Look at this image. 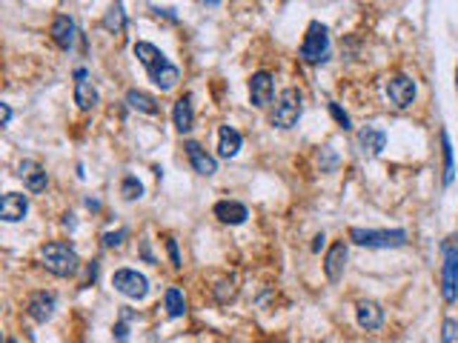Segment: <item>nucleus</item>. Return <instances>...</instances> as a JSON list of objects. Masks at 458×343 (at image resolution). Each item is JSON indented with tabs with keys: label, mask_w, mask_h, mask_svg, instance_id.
Returning a JSON list of instances; mask_svg holds the SVG:
<instances>
[{
	"label": "nucleus",
	"mask_w": 458,
	"mask_h": 343,
	"mask_svg": "<svg viewBox=\"0 0 458 343\" xmlns=\"http://www.w3.org/2000/svg\"><path fill=\"white\" fill-rule=\"evenodd\" d=\"M241 132L232 126H221V132H218V155L221 157H235L241 152Z\"/></svg>",
	"instance_id": "nucleus-19"
},
{
	"label": "nucleus",
	"mask_w": 458,
	"mask_h": 343,
	"mask_svg": "<svg viewBox=\"0 0 458 343\" xmlns=\"http://www.w3.org/2000/svg\"><path fill=\"white\" fill-rule=\"evenodd\" d=\"M163 306H166V315L170 318H181L184 312H186V297H184V292L181 289H166V295H163Z\"/></svg>",
	"instance_id": "nucleus-23"
},
{
	"label": "nucleus",
	"mask_w": 458,
	"mask_h": 343,
	"mask_svg": "<svg viewBox=\"0 0 458 343\" xmlns=\"http://www.w3.org/2000/svg\"><path fill=\"white\" fill-rule=\"evenodd\" d=\"M344 266H347V243L338 240L336 246L326 252V257H324V275L329 280H338L344 275Z\"/></svg>",
	"instance_id": "nucleus-13"
},
{
	"label": "nucleus",
	"mask_w": 458,
	"mask_h": 343,
	"mask_svg": "<svg viewBox=\"0 0 458 343\" xmlns=\"http://www.w3.org/2000/svg\"><path fill=\"white\" fill-rule=\"evenodd\" d=\"M115 340H117V343H127V340H129V326L123 323V321L115 326Z\"/></svg>",
	"instance_id": "nucleus-32"
},
{
	"label": "nucleus",
	"mask_w": 458,
	"mask_h": 343,
	"mask_svg": "<svg viewBox=\"0 0 458 343\" xmlns=\"http://www.w3.org/2000/svg\"><path fill=\"white\" fill-rule=\"evenodd\" d=\"M384 323V309L376 304V300H361L358 304V326L367 332H376Z\"/></svg>",
	"instance_id": "nucleus-15"
},
{
	"label": "nucleus",
	"mask_w": 458,
	"mask_h": 343,
	"mask_svg": "<svg viewBox=\"0 0 458 343\" xmlns=\"http://www.w3.org/2000/svg\"><path fill=\"white\" fill-rule=\"evenodd\" d=\"M127 235H129L127 229H117V232H106V235H103V246H106V249H117V246H120L123 240H127Z\"/></svg>",
	"instance_id": "nucleus-28"
},
{
	"label": "nucleus",
	"mask_w": 458,
	"mask_h": 343,
	"mask_svg": "<svg viewBox=\"0 0 458 343\" xmlns=\"http://www.w3.org/2000/svg\"><path fill=\"white\" fill-rule=\"evenodd\" d=\"M455 89H458V69H455Z\"/></svg>",
	"instance_id": "nucleus-36"
},
{
	"label": "nucleus",
	"mask_w": 458,
	"mask_h": 343,
	"mask_svg": "<svg viewBox=\"0 0 458 343\" xmlns=\"http://www.w3.org/2000/svg\"><path fill=\"white\" fill-rule=\"evenodd\" d=\"M458 238H450L444 243V275H441V295L447 304L458 300Z\"/></svg>",
	"instance_id": "nucleus-5"
},
{
	"label": "nucleus",
	"mask_w": 458,
	"mask_h": 343,
	"mask_svg": "<svg viewBox=\"0 0 458 343\" xmlns=\"http://www.w3.org/2000/svg\"><path fill=\"white\" fill-rule=\"evenodd\" d=\"M135 58L152 72V69H158V66H163L166 63V58H163V52L158 49V46H152V43H146V40H141V43H135Z\"/></svg>",
	"instance_id": "nucleus-20"
},
{
	"label": "nucleus",
	"mask_w": 458,
	"mask_h": 343,
	"mask_svg": "<svg viewBox=\"0 0 458 343\" xmlns=\"http://www.w3.org/2000/svg\"><path fill=\"white\" fill-rule=\"evenodd\" d=\"M26 312H29L32 321L46 323L52 318V312H55V295H49V292H34L29 297V304H26Z\"/></svg>",
	"instance_id": "nucleus-11"
},
{
	"label": "nucleus",
	"mask_w": 458,
	"mask_h": 343,
	"mask_svg": "<svg viewBox=\"0 0 458 343\" xmlns=\"http://www.w3.org/2000/svg\"><path fill=\"white\" fill-rule=\"evenodd\" d=\"M387 98H390L398 109H407V106L415 101V83H412V77H407V75H393V77L387 80Z\"/></svg>",
	"instance_id": "nucleus-7"
},
{
	"label": "nucleus",
	"mask_w": 458,
	"mask_h": 343,
	"mask_svg": "<svg viewBox=\"0 0 458 343\" xmlns=\"http://www.w3.org/2000/svg\"><path fill=\"white\" fill-rule=\"evenodd\" d=\"M301 112H304V95L298 89H284L278 95V101H275V109H272L269 120L278 129H293L298 123Z\"/></svg>",
	"instance_id": "nucleus-2"
},
{
	"label": "nucleus",
	"mask_w": 458,
	"mask_h": 343,
	"mask_svg": "<svg viewBox=\"0 0 458 343\" xmlns=\"http://www.w3.org/2000/svg\"><path fill=\"white\" fill-rule=\"evenodd\" d=\"M112 286H115L120 295L132 297V300H141V297H146V292H149V280H146L141 272H135V269H117V272L112 275Z\"/></svg>",
	"instance_id": "nucleus-6"
},
{
	"label": "nucleus",
	"mask_w": 458,
	"mask_h": 343,
	"mask_svg": "<svg viewBox=\"0 0 458 343\" xmlns=\"http://www.w3.org/2000/svg\"><path fill=\"white\" fill-rule=\"evenodd\" d=\"M149 77H152V83L158 86L160 92H170V89H175V83L181 80V72H178V66H172L170 60H166L163 66L152 69V72H149Z\"/></svg>",
	"instance_id": "nucleus-18"
},
{
	"label": "nucleus",
	"mask_w": 458,
	"mask_h": 343,
	"mask_svg": "<svg viewBox=\"0 0 458 343\" xmlns=\"http://www.w3.org/2000/svg\"><path fill=\"white\" fill-rule=\"evenodd\" d=\"M184 149H186V157H189V163H192V169L198 172V175H203V178H212L215 172H218L215 157H212V155H206V149H203L198 141H186V143H184Z\"/></svg>",
	"instance_id": "nucleus-9"
},
{
	"label": "nucleus",
	"mask_w": 458,
	"mask_h": 343,
	"mask_svg": "<svg viewBox=\"0 0 458 343\" xmlns=\"http://www.w3.org/2000/svg\"><path fill=\"white\" fill-rule=\"evenodd\" d=\"M75 103H77L83 112H89V109L98 103V89H95L89 80H75Z\"/></svg>",
	"instance_id": "nucleus-22"
},
{
	"label": "nucleus",
	"mask_w": 458,
	"mask_h": 343,
	"mask_svg": "<svg viewBox=\"0 0 458 343\" xmlns=\"http://www.w3.org/2000/svg\"><path fill=\"white\" fill-rule=\"evenodd\" d=\"M120 195L127 200H138L144 195V183L135 175H127V178H123V183H120Z\"/></svg>",
	"instance_id": "nucleus-26"
},
{
	"label": "nucleus",
	"mask_w": 458,
	"mask_h": 343,
	"mask_svg": "<svg viewBox=\"0 0 458 343\" xmlns=\"http://www.w3.org/2000/svg\"><path fill=\"white\" fill-rule=\"evenodd\" d=\"M321 246H324V232H321V235H318V238H315V243H312V249H315V252H318V249H321Z\"/></svg>",
	"instance_id": "nucleus-35"
},
{
	"label": "nucleus",
	"mask_w": 458,
	"mask_h": 343,
	"mask_svg": "<svg viewBox=\"0 0 458 343\" xmlns=\"http://www.w3.org/2000/svg\"><path fill=\"white\" fill-rule=\"evenodd\" d=\"M49 34H52V40L58 43L61 49H72V43H75V34H77V29H75V20H72L69 15H58V18L52 20V29H49Z\"/></svg>",
	"instance_id": "nucleus-14"
},
{
	"label": "nucleus",
	"mask_w": 458,
	"mask_h": 343,
	"mask_svg": "<svg viewBox=\"0 0 458 343\" xmlns=\"http://www.w3.org/2000/svg\"><path fill=\"white\" fill-rule=\"evenodd\" d=\"M358 143H361V149H364V152H369V155H379V152L387 146V135L381 132V129H372V126H367V129H361Z\"/></svg>",
	"instance_id": "nucleus-21"
},
{
	"label": "nucleus",
	"mask_w": 458,
	"mask_h": 343,
	"mask_svg": "<svg viewBox=\"0 0 458 343\" xmlns=\"http://www.w3.org/2000/svg\"><path fill=\"white\" fill-rule=\"evenodd\" d=\"M455 335H458V323H455V321H444V335H441V340H444V343H452Z\"/></svg>",
	"instance_id": "nucleus-31"
},
{
	"label": "nucleus",
	"mask_w": 458,
	"mask_h": 343,
	"mask_svg": "<svg viewBox=\"0 0 458 343\" xmlns=\"http://www.w3.org/2000/svg\"><path fill=\"white\" fill-rule=\"evenodd\" d=\"M127 103H129L132 109L144 112V115H155V112H158V101H155L152 95L141 92V89H129V92H127Z\"/></svg>",
	"instance_id": "nucleus-24"
},
{
	"label": "nucleus",
	"mask_w": 458,
	"mask_h": 343,
	"mask_svg": "<svg viewBox=\"0 0 458 343\" xmlns=\"http://www.w3.org/2000/svg\"><path fill=\"white\" fill-rule=\"evenodd\" d=\"M166 252H170L172 266L181 269V252H178V240H175V238H166Z\"/></svg>",
	"instance_id": "nucleus-29"
},
{
	"label": "nucleus",
	"mask_w": 458,
	"mask_h": 343,
	"mask_svg": "<svg viewBox=\"0 0 458 343\" xmlns=\"http://www.w3.org/2000/svg\"><path fill=\"white\" fill-rule=\"evenodd\" d=\"M272 95H275V86H272L269 72H255L253 77H249V101H253V106H258V109L269 106Z\"/></svg>",
	"instance_id": "nucleus-8"
},
{
	"label": "nucleus",
	"mask_w": 458,
	"mask_h": 343,
	"mask_svg": "<svg viewBox=\"0 0 458 343\" xmlns=\"http://www.w3.org/2000/svg\"><path fill=\"white\" fill-rule=\"evenodd\" d=\"M212 212H215V218H218L221 224H232V226H238V224H243V221L249 218L246 206L238 203V200H221V203H215Z\"/></svg>",
	"instance_id": "nucleus-16"
},
{
	"label": "nucleus",
	"mask_w": 458,
	"mask_h": 343,
	"mask_svg": "<svg viewBox=\"0 0 458 343\" xmlns=\"http://www.w3.org/2000/svg\"><path fill=\"white\" fill-rule=\"evenodd\" d=\"M329 55V34H326V26L321 23H310L307 34H304V43H301V60L315 66V63H324Z\"/></svg>",
	"instance_id": "nucleus-4"
},
{
	"label": "nucleus",
	"mask_w": 458,
	"mask_h": 343,
	"mask_svg": "<svg viewBox=\"0 0 458 343\" xmlns=\"http://www.w3.org/2000/svg\"><path fill=\"white\" fill-rule=\"evenodd\" d=\"M95 278H98V261H92V264L87 266V280H83V286H89Z\"/></svg>",
	"instance_id": "nucleus-33"
},
{
	"label": "nucleus",
	"mask_w": 458,
	"mask_h": 343,
	"mask_svg": "<svg viewBox=\"0 0 458 343\" xmlns=\"http://www.w3.org/2000/svg\"><path fill=\"white\" fill-rule=\"evenodd\" d=\"M329 112H332V117H336V120L341 123V129H350V115H347L338 103H329Z\"/></svg>",
	"instance_id": "nucleus-30"
},
{
	"label": "nucleus",
	"mask_w": 458,
	"mask_h": 343,
	"mask_svg": "<svg viewBox=\"0 0 458 343\" xmlns=\"http://www.w3.org/2000/svg\"><path fill=\"white\" fill-rule=\"evenodd\" d=\"M441 146H444V186H450L452 183V149H450L447 132L441 135Z\"/></svg>",
	"instance_id": "nucleus-27"
},
{
	"label": "nucleus",
	"mask_w": 458,
	"mask_h": 343,
	"mask_svg": "<svg viewBox=\"0 0 458 343\" xmlns=\"http://www.w3.org/2000/svg\"><path fill=\"white\" fill-rule=\"evenodd\" d=\"M0 115H4V126L12 120V109H9V103H0Z\"/></svg>",
	"instance_id": "nucleus-34"
},
{
	"label": "nucleus",
	"mask_w": 458,
	"mask_h": 343,
	"mask_svg": "<svg viewBox=\"0 0 458 343\" xmlns=\"http://www.w3.org/2000/svg\"><path fill=\"white\" fill-rule=\"evenodd\" d=\"M172 120H175V129L181 135H186L189 129L195 126V112H192V98L184 95L175 101V109H172Z\"/></svg>",
	"instance_id": "nucleus-17"
},
{
	"label": "nucleus",
	"mask_w": 458,
	"mask_h": 343,
	"mask_svg": "<svg viewBox=\"0 0 458 343\" xmlns=\"http://www.w3.org/2000/svg\"><path fill=\"white\" fill-rule=\"evenodd\" d=\"M18 175L23 178V183H26V189H29V192H44V189H46V183H49V178H46L44 166L34 163V160H23V163L18 166Z\"/></svg>",
	"instance_id": "nucleus-12"
},
{
	"label": "nucleus",
	"mask_w": 458,
	"mask_h": 343,
	"mask_svg": "<svg viewBox=\"0 0 458 343\" xmlns=\"http://www.w3.org/2000/svg\"><path fill=\"white\" fill-rule=\"evenodd\" d=\"M26 212H29V200H26V195H20V192H6L4 200H0V218H4L6 224L23 221Z\"/></svg>",
	"instance_id": "nucleus-10"
},
{
	"label": "nucleus",
	"mask_w": 458,
	"mask_h": 343,
	"mask_svg": "<svg viewBox=\"0 0 458 343\" xmlns=\"http://www.w3.org/2000/svg\"><path fill=\"white\" fill-rule=\"evenodd\" d=\"M350 240H355L358 246L367 249H398L407 243V232L404 229H393V232H376V229H350Z\"/></svg>",
	"instance_id": "nucleus-3"
},
{
	"label": "nucleus",
	"mask_w": 458,
	"mask_h": 343,
	"mask_svg": "<svg viewBox=\"0 0 458 343\" xmlns=\"http://www.w3.org/2000/svg\"><path fill=\"white\" fill-rule=\"evenodd\" d=\"M40 264L58 278H72L77 272V266H80L77 252L69 243H61V240L46 243L44 249H40Z\"/></svg>",
	"instance_id": "nucleus-1"
},
{
	"label": "nucleus",
	"mask_w": 458,
	"mask_h": 343,
	"mask_svg": "<svg viewBox=\"0 0 458 343\" xmlns=\"http://www.w3.org/2000/svg\"><path fill=\"white\" fill-rule=\"evenodd\" d=\"M6 343H18V340H12V337H9V340H6Z\"/></svg>",
	"instance_id": "nucleus-37"
},
{
	"label": "nucleus",
	"mask_w": 458,
	"mask_h": 343,
	"mask_svg": "<svg viewBox=\"0 0 458 343\" xmlns=\"http://www.w3.org/2000/svg\"><path fill=\"white\" fill-rule=\"evenodd\" d=\"M103 26H106L112 34H120V32H123V26H127V12H123V6H120V4H115V6L106 12Z\"/></svg>",
	"instance_id": "nucleus-25"
}]
</instances>
